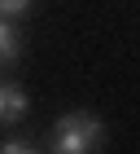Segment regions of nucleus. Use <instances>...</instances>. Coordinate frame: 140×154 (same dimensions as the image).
Here are the masks:
<instances>
[{
    "instance_id": "nucleus-1",
    "label": "nucleus",
    "mask_w": 140,
    "mask_h": 154,
    "mask_svg": "<svg viewBox=\"0 0 140 154\" xmlns=\"http://www.w3.org/2000/svg\"><path fill=\"white\" fill-rule=\"evenodd\" d=\"M105 141V128L101 119L88 115V110H70L53 123L48 132V150L53 154H96V145Z\"/></svg>"
},
{
    "instance_id": "nucleus-2",
    "label": "nucleus",
    "mask_w": 140,
    "mask_h": 154,
    "mask_svg": "<svg viewBox=\"0 0 140 154\" xmlns=\"http://www.w3.org/2000/svg\"><path fill=\"white\" fill-rule=\"evenodd\" d=\"M18 53H22V31L13 26V18H0V66L18 62Z\"/></svg>"
},
{
    "instance_id": "nucleus-3",
    "label": "nucleus",
    "mask_w": 140,
    "mask_h": 154,
    "mask_svg": "<svg viewBox=\"0 0 140 154\" xmlns=\"http://www.w3.org/2000/svg\"><path fill=\"white\" fill-rule=\"evenodd\" d=\"M31 9V0H0V18H18Z\"/></svg>"
},
{
    "instance_id": "nucleus-4",
    "label": "nucleus",
    "mask_w": 140,
    "mask_h": 154,
    "mask_svg": "<svg viewBox=\"0 0 140 154\" xmlns=\"http://www.w3.org/2000/svg\"><path fill=\"white\" fill-rule=\"evenodd\" d=\"M0 154H39V150H31V145H22V141H4Z\"/></svg>"
},
{
    "instance_id": "nucleus-5",
    "label": "nucleus",
    "mask_w": 140,
    "mask_h": 154,
    "mask_svg": "<svg viewBox=\"0 0 140 154\" xmlns=\"http://www.w3.org/2000/svg\"><path fill=\"white\" fill-rule=\"evenodd\" d=\"M0 123H9V84H0Z\"/></svg>"
}]
</instances>
